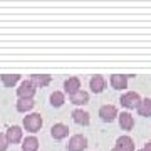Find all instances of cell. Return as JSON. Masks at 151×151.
I'll use <instances>...</instances> for the list:
<instances>
[{"label":"cell","instance_id":"obj_14","mask_svg":"<svg viewBox=\"0 0 151 151\" xmlns=\"http://www.w3.org/2000/svg\"><path fill=\"white\" fill-rule=\"evenodd\" d=\"M116 146L123 151H134V148H136L134 141L131 139L129 136H119L118 139H116Z\"/></svg>","mask_w":151,"mask_h":151},{"label":"cell","instance_id":"obj_3","mask_svg":"<svg viewBox=\"0 0 151 151\" xmlns=\"http://www.w3.org/2000/svg\"><path fill=\"white\" fill-rule=\"evenodd\" d=\"M35 89H37V87L34 86L30 81H24L15 92H17V96H19V99H34Z\"/></svg>","mask_w":151,"mask_h":151},{"label":"cell","instance_id":"obj_24","mask_svg":"<svg viewBox=\"0 0 151 151\" xmlns=\"http://www.w3.org/2000/svg\"><path fill=\"white\" fill-rule=\"evenodd\" d=\"M138 151H148V150H146V148H141V150H138Z\"/></svg>","mask_w":151,"mask_h":151},{"label":"cell","instance_id":"obj_7","mask_svg":"<svg viewBox=\"0 0 151 151\" xmlns=\"http://www.w3.org/2000/svg\"><path fill=\"white\" fill-rule=\"evenodd\" d=\"M109 82H111V86H113L116 91H124V89L128 87V76L113 74L109 77Z\"/></svg>","mask_w":151,"mask_h":151},{"label":"cell","instance_id":"obj_15","mask_svg":"<svg viewBox=\"0 0 151 151\" xmlns=\"http://www.w3.org/2000/svg\"><path fill=\"white\" fill-rule=\"evenodd\" d=\"M39 150V139L35 136H27L22 139V151H37Z\"/></svg>","mask_w":151,"mask_h":151},{"label":"cell","instance_id":"obj_20","mask_svg":"<svg viewBox=\"0 0 151 151\" xmlns=\"http://www.w3.org/2000/svg\"><path fill=\"white\" fill-rule=\"evenodd\" d=\"M64 101H65L64 92H60V91H54L52 94H50V104H52L54 108H60V106L64 104Z\"/></svg>","mask_w":151,"mask_h":151},{"label":"cell","instance_id":"obj_23","mask_svg":"<svg viewBox=\"0 0 151 151\" xmlns=\"http://www.w3.org/2000/svg\"><path fill=\"white\" fill-rule=\"evenodd\" d=\"M111 151H123V150H119L118 146H114V148H113V150H111Z\"/></svg>","mask_w":151,"mask_h":151},{"label":"cell","instance_id":"obj_17","mask_svg":"<svg viewBox=\"0 0 151 151\" xmlns=\"http://www.w3.org/2000/svg\"><path fill=\"white\" fill-rule=\"evenodd\" d=\"M136 111H138V114H139V116L150 118V116H151V97H146V99H143Z\"/></svg>","mask_w":151,"mask_h":151},{"label":"cell","instance_id":"obj_2","mask_svg":"<svg viewBox=\"0 0 151 151\" xmlns=\"http://www.w3.org/2000/svg\"><path fill=\"white\" fill-rule=\"evenodd\" d=\"M139 104H141V97H139L138 92L129 91V92H126V94L121 96V106L126 108V109H134V108L138 109Z\"/></svg>","mask_w":151,"mask_h":151},{"label":"cell","instance_id":"obj_13","mask_svg":"<svg viewBox=\"0 0 151 151\" xmlns=\"http://www.w3.org/2000/svg\"><path fill=\"white\" fill-rule=\"evenodd\" d=\"M50 81H52V77L49 74H34L30 76V82H32L35 87H45L50 84Z\"/></svg>","mask_w":151,"mask_h":151},{"label":"cell","instance_id":"obj_6","mask_svg":"<svg viewBox=\"0 0 151 151\" xmlns=\"http://www.w3.org/2000/svg\"><path fill=\"white\" fill-rule=\"evenodd\" d=\"M70 116H72V119H74V123H76V124H81V126H87V124L91 123L89 113H87V111H84V109H81V108L74 109V111L70 113Z\"/></svg>","mask_w":151,"mask_h":151},{"label":"cell","instance_id":"obj_18","mask_svg":"<svg viewBox=\"0 0 151 151\" xmlns=\"http://www.w3.org/2000/svg\"><path fill=\"white\" fill-rule=\"evenodd\" d=\"M0 79H2V84L5 87H14L17 82L20 81V76L19 74H2Z\"/></svg>","mask_w":151,"mask_h":151},{"label":"cell","instance_id":"obj_5","mask_svg":"<svg viewBox=\"0 0 151 151\" xmlns=\"http://www.w3.org/2000/svg\"><path fill=\"white\" fill-rule=\"evenodd\" d=\"M99 118L103 121H106V123H111V121H114L118 118V109L114 106H111V104H104L103 108L99 109Z\"/></svg>","mask_w":151,"mask_h":151},{"label":"cell","instance_id":"obj_21","mask_svg":"<svg viewBox=\"0 0 151 151\" xmlns=\"http://www.w3.org/2000/svg\"><path fill=\"white\" fill-rule=\"evenodd\" d=\"M7 148H9V141L5 134H0V151H7Z\"/></svg>","mask_w":151,"mask_h":151},{"label":"cell","instance_id":"obj_19","mask_svg":"<svg viewBox=\"0 0 151 151\" xmlns=\"http://www.w3.org/2000/svg\"><path fill=\"white\" fill-rule=\"evenodd\" d=\"M35 106V103H34V99H17V111L19 113H27V111H30V109Z\"/></svg>","mask_w":151,"mask_h":151},{"label":"cell","instance_id":"obj_11","mask_svg":"<svg viewBox=\"0 0 151 151\" xmlns=\"http://www.w3.org/2000/svg\"><path fill=\"white\" fill-rule=\"evenodd\" d=\"M64 89L69 92L70 96H72L74 92L81 91V79H79V77H67L64 81Z\"/></svg>","mask_w":151,"mask_h":151},{"label":"cell","instance_id":"obj_4","mask_svg":"<svg viewBox=\"0 0 151 151\" xmlns=\"http://www.w3.org/2000/svg\"><path fill=\"white\" fill-rule=\"evenodd\" d=\"M87 148V139L82 134H74L70 136L69 143H67V150L69 151H84Z\"/></svg>","mask_w":151,"mask_h":151},{"label":"cell","instance_id":"obj_1","mask_svg":"<svg viewBox=\"0 0 151 151\" xmlns=\"http://www.w3.org/2000/svg\"><path fill=\"white\" fill-rule=\"evenodd\" d=\"M42 116L39 113H32V114H27L25 118H24V128L30 133H37L40 128H42Z\"/></svg>","mask_w":151,"mask_h":151},{"label":"cell","instance_id":"obj_12","mask_svg":"<svg viewBox=\"0 0 151 151\" xmlns=\"http://www.w3.org/2000/svg\"><path fill=\"white\" fill-rule=\"evenodd\" d=\"M118 118H119V126H121L124 131H131L134 128V118H133L129 113H121Z\"/></svg>","mask_w":151,"mask_h":151},{"label":"cell","instance_id":"obj_10","mask_svg":"<svg viewBox=\"0 0 151 151\" xmlns=\"http://www.w3.org/2000/svg\"><path fill=\"white\" fill-rule=\"evenodd\" d=\"M50 134H52L54 139H64L65 136L69 134V128L62 123H57L50 128Z\"/></svg>","mask_w":151,"mask_h":151},{"label":"cell","instance_id":"obj_22","mask_svg":"<svg viewBox=\"0 0 151 151\" xmlns=\"http://www.w3.org/2000/svg\"><path fill=\"white\" fill-rule=\"evenodd\" d=\"M145 148H146L148 151H151V141H150V143H146V145H145Z\"/></svg>","mask_w":151,"mask_h":151},{"label":"cell","instance_id":"obj_8","mask_svg":"<svg viewBox=\"0 0 151 151\" xmlns=\"http://www.w3.org/2000/svg\"><path fill=\"white\" fill-rule=\"evenodd\" d=\"M5 138H7V141H9V145H17V143H20L22 141V128L20 126H10L9 131H7Z\"/></svg>","mask_w":151,"mask_h":151},{"label":"cell","instance_id":"obj_9","mask_svg":"<svg viewBox=\"0 0 151 151\" xmlns=\"http://www.w3.org/2000/svg\"><path fill=\"white\" fill-rule=\"evenodd\" d=\"M89 87H91V91L92 92H103L104 91V87H106V79H104L103 76H92L91 77V81H89Z\"/></svg>","mask_w":151,"mask_h":151},{"label":"cell","instance_id":"obj_16","mask_svg":"<svg viewBox=\"0 0 151 151\" xmlns=\"http://www.w3.org/2000/svg\"><path fill=\"white\" fill-rule=\"evenodd\" d=\"M87 101H89V94H87L86 91H77L74 92L72 96H70V103L76 104V106H82V104H87Z\"/></svg>","mask_w":151,"mask_h":151}]
</instances>
